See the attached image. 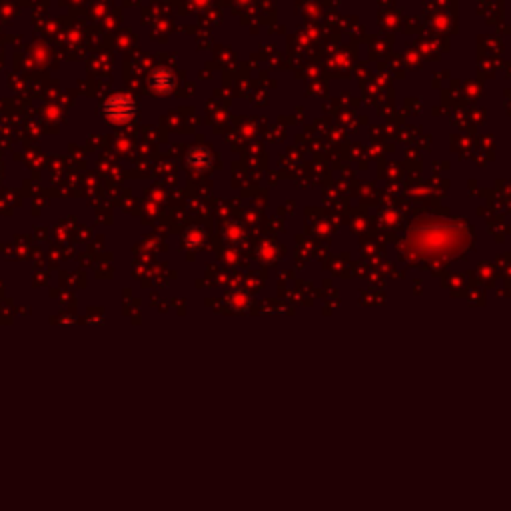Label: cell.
I'll return each mask as SVG.
<instances>
[{
	"label": "cell",
	"mask_w": 511,
	"mask_h": 511,
	"mask_svg": "<svg viewBox=\"0 0 511 511\" xmlns=\"http://www.w3.org/2000/svg\"><path fill=\"white\" fill-rule=\"evenodd\" d=\"M136 112V106L134 102L126 98V96H114L112 100H108L106 106H104V114L110 122H116V124H124V122H130L132 116Z\"/></svg>",
	"instance_id": "6da1fadb"
}]
</instances>
